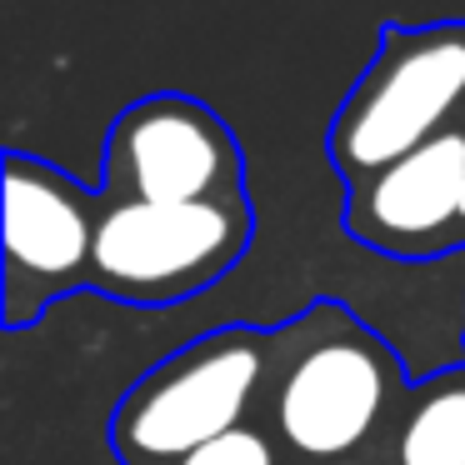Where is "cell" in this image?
Masks as SVG:
<instances>
[{
    "label": "cell",
    "mask_w": 465,
    "mask_h": 465,
    "mask_svg": "<svg viewBox=\"0 0 465 465\" xmlns=\"http://www.w3.org/2000/svg\"><path fill=\"white\" fill-rule=\"evenodd\" d=\"M465 211V125H450L420 151L351 185L345 225L371 251L425 261L460 245Z\"/></svg>",
    "instance_id": "52a82bcc"
},
{
    "label": "cell",
    "mask_w": 465,
    "mask_h": 465,
    "mask_svg": "<svg viewBox=\"0 0 465 465\" xmlns=\"http://www.w3.org/2000/svg\"><path fill=\"white\" fill-rule=\"evenodd\" d=\"M241 151L205 105L155 95L115 121L105 145V201H235Z\"/></svg>",
    "instance_id": "8992f818"
},
{
    "label": "cell",
    "mask_w": 465,
    "mask_h": 465,
    "mask_svg": "<svg viewBox=\"0 0 465 465\" xmlns=\"http://www.w3.org/2000/svg\"><path fill=\"white\" fill-rule=\"evenodd\" d=\"M411 385L415 371L391 351V341L345 305L321 301L285 325H271L261 425L291 465L385 455Z\"/></svg>",
    "instance_id": "6da1fadb"
},
{
    "label": "cell",
    "mask_w": 465,
    "mask_h": 465,
    "mask_svg": "<svg viewBox=\"0 0 465 465\" xmlns=\"http://www.w3.org/2000/svg\"><path fill=\"white\" fill-rule=\"evenodd\" d=\"M325 465H385V455H355V460H325Z\"/></svg>",
    "instance_id": "30bf717a"
},
{
    "label": "cell",
    "mask_w": 465,
    "mask_h": 465,
    "mask_svg": "<svg viewBox=\"0 0 465 465\" xmlns=\"http://www.w3.org/2000/svg\"><path fill=\"white\" fill-rule=\"evenodd\" d=\"M465 105V25L391 35L375 65L351 91L341 121L331 131V155L345 175H365L420 151L440 131H450Z\"/></svg>",
    "instance_id": "277c9868"
},
{
    "label": "cell",
    "mask_w": 465,
    "mask_h": 465,
    "mask_svg": "<svg viewBox=\"0 0 465 465\" xmlns=\"http://www.w3.org/2000/svg\"><path fill=\"white\" fill-rule=\"evenodd\" d=\"M385 465H465V361L415 375Z\"/></svg>",
    "instance_id": "ba28073f"
},
{
    "label": "cell",
    "mask_w": 465,
    "mask_h": 465,
    "mask_svg": "<svg viewBox=\"0 0 465 465\" xmlns=\"http://www.w3.org/2000/svg\"><path fill=\"white\" fill-rule=\"evenodd\" d=\"M171 465H291V460H285V450L275 445V435L255 420V425H241V430H231L225 440L205 445V450L185 455V460H171Z\"/></svg>",
    "instance_id": "9c48e42d"
},
{
    "label": "cell",
    "mask_w": 465,
    "mask_h": 465,
    "mask_svg": "<svg viewBox=\"0 0 465 465\" xmlns=\"http://www.w3.org/2000/svg\"><path fill=\"white\" fill-rule=\"evenodd\" d=\"M460 241H465V211H460Z\"/></svg>",
    "instance_id": "8fae6325"
},
{
    "label": "cell",
    "mask_w": 465,
    "mask_h": 465,
    "mask_svg": "<svg viewBox=\"0 0 465 465\" xmlns=\"http://www.w3.org/2000/svg\"><path fill=\"white\" fill-rule=\"evenodd\" d=\"M95 221L101 201L85 195L71 175L51 171L45 161L11 155L5 161V291L0 315L5 331L35 325L65 291L91 281Z\"/></svg>",
    "instance_id": "5b68a950"
},
{
    "label": "cell",
    "mask_w": 465,
    "mask_h": 465,
    "mask_svg": "<svg viewBox=\"0 0 465 465\" xmlns=\"http://www.w3.org/2000/svg\"><path fill=\"white\" fill-rule=\"evenodd\" d=\"M271 381V331L221 325L181 345L141 375L111 411V450L121 465H171L231 430L261 420Z\"/></svg>",
    "instance_id": "7a4b0ae2"
},
{
    "label": "cell",
    "mask_w": 465,
    "mask_h": 465,
    "mask_svg": "<svg viewBox=\"0 0 465 465\" xmlns=\"http://www.w3.org/2000/svg\"><path fill=\"white\" fill-rule=\"evenodd\" d=\"M251 245V205L235 201H105L95 221L91 291L121 305H181L215 285Z\"/></svg>",
    "instance_id": "3957f363"
}]
</instances>
